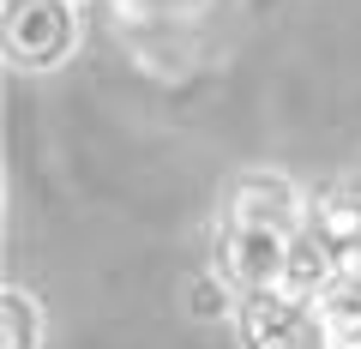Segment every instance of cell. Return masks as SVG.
<instances>
[{
  "mask_svg": "<svg viewBox=\"0 0 361 349\" xmlns=\"http://www.w3.org/2000/svg\"><path fill=\"white\" fill-rule=\"evenodd\" d=\"M0 37H6V61L18 73H54L78 49V13L73 0H6Z\"/></svg>",
  "mask_w": 361,
  "mask_h": 349,
  "instance_id": "obj_1",
  "label": "cell"
},
{
  "mask_svg": "<svg viewBox=\"0 0 361 349\" xmlns=\"http://www.w3.org/2000/svg\"><path fill=\"white\" fill-rule=\"evenodd\" d=\"M283 259H289V235L223 217V247H217L223 283H235L241 295H253V289H277V283H283Z\"/></svg>",
  "mask_w": 361,
  "mask_h": 349,
  "instance_id": "obj_2",
  "label": "cell"
},
{
  "mask_svg": "<svg viewBox=\"0 0 361 349\" xmlns=\"http://www.w3.org/2000/svg\"><path fill=\"white\" fill-rule=\"evenodd\" d=\"M229 223H259V229H277V235L295 241L301 235V199H295V187H289L283 175L265 169V175H247V181L235 187Z\"/></svg>",
  "mask_w": 361,
  "mask_h": 349,
  "instance_id": "obj_3",
  "label": "cell"
},
{
  "mask_svg": "<svg viewBox=\"0 0 361 349\" xmlns=\"http://www.w3.org/2000/svg\"><path fill=\"white\" fill-rule=\"evenodd\" d=\"M337 277L313 295V313H319L325 337L337 349H361V253L355 247H337Z\"/></svg>",
  "mask_w": 361,
  "mask_h": 349,
  "instance_id": "obj_4",
  "label": "cell"
},
{
  "mask_svg": "<svg viewBox=\"0 0 361 349\" xmlns=\"http://www.w3.org/2000/svg\"><path fill=\"white\" fill-rule=\"evenodd\" d=\"M337 259H343V253H337L319 229H313V235L301 229L295 241H289V259H283V289H289V295H301V301L313 307V295L337 277Z\"/></svg>",
  "mask_w": 361,
  "mask_h": 349,
  "instance_id": "obj_5",
  "label": "cell"
},
{
  "mask_svg": "<svg viewBox=\"0 0 361 349\" xmlns=\"http://www.w3.org/2000/svg\"><path fill=\"white\" fill-rule=\"evenodd\" d=\"M0 349H42V307L30 289H0Z\"/></svg>",
  "mask_w": 361,
  "mask_h": 349,
  "instance_id": "obj_6",
  "label": "cell"
},
{
  "mask_svg": "<svg viewBox=\"0 0 361 349\" xmlns=\"http://www.w3.org/2000/svg\"><path fill=\"white\" fill-rule=\"evenodd\" d=\"M313 229H319L331 247H355L361 241V193L331 187V193L319 199V211H313Z\"/></svg>",
  "mask_w": 361,
  "mask_h": 349,
  "instance_id": "obj_7",
  "label": "cell"
},
{
  "mask_svg": "<svg viewBox=\"0 0 361 349\" xmlns=\"http://www.w3.org/2000/svg\"><path fill=\"white\" fill-rule=\"evenodd\" d=\"M223 307H229L223 289H211V277H199V283H193V313H199V319H211V313H223Z\"/></svg>",
  "mask_w": 361,
  "mask_h": 349,
  "instance_id": "obj_8",
  "label": "cell"
},
{
  "mask_svg": "<svg viewBox=\"0 0 361 349\" xmlns=\"http://www.w3.org/2000/svg\"><path fill=\"white\" fill-rule=\"evenodd\" d=\"M73 6H78V0H73Z\"/></svg>",
  "mask_w": 361,
  "mask_h": 349,
  "instance_id": "obj_9",
  "label": "cell"
},
{
  "mask_svg": "<svg viewBox=\"0 0 361 349\" xmlns=\"http://www.w3.org/2000/svg\"><path fill=\"white\" fill-rule=\"evenodd\" d=\"M331 349H337V343H331Z\"/></svg>",
  "mask_w": 361,
  "mask_h": 349,
  "instance_id": "obj_10",
  "label": "cell"
}]
</instances>
